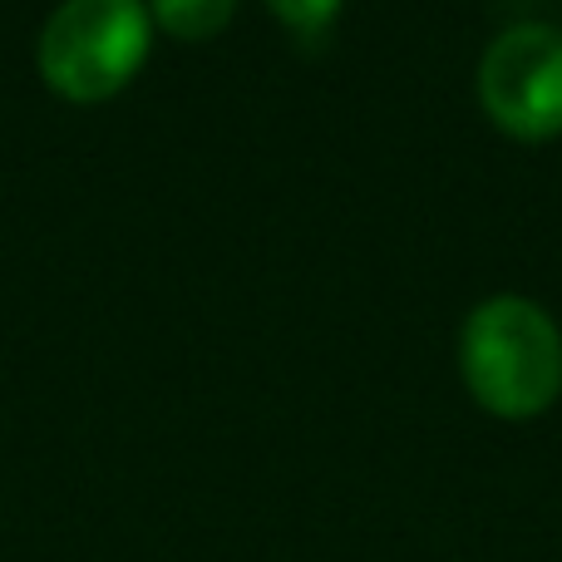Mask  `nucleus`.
Here are the masks:
<instances>
[{"mask_svg":"<svg viewBox=\"0 0 562 562\" xmlns=\"http://www.w3.org/2000/svg\"><path fill=\"white\" fill-rule=\"evenodd\" d=\"M459 370L488 415L533 419L562 395V330L538 301L488 296L464 321Z\"/></svg>","mask_w":562,"mask_h":562,"instance_id":"1","label":"nucleus"},{"mask_svg":"<svg viewBox=\"0 0 562 562\" xmlns=\"http://www.w3.org/2000/svg\"><path fill=\"white\" fill-rule=\"evenodd\" d=\"M148 35L144 0H65L40 35V75L75 104H99L138 75Z\"/></svg>","mask_w":562,"mask_h":562,"instance_id":"2","label":"nucleus"},{"mask_svg":"<svg viewBox=\"0 0 562 562\" xmlns=\"http://www.w3.org/2000/svg\"><path fill=\"white\" fill-rule=\"evenodd\" d=\"M479 104L518 144H548L562 134V30L514 25L479 59Z\"/></svg>","mask_w":562,"mask_h":562,"instance_id":"3","label":"nucleus"},{"mask_svg":"<svg viewBox=\"0 0 562 562\" xmlns=\"http://www.w3.org/2000/svg\"><path fill=\"white\" fill-rule=\"evenodd\" d=\"M237 15V0H154V20L178 40H207L227 30Z\"/></svg>","mask_w":562,"mask_h":562,"instance_id":"4","label":"nucleus"},{"mask_svg":"<svg viewBox=\"0 0 562 562\" xmlns=\"http://www.w3.org/2000/svg\"><path fill=\"white\" fill-rule=\"evenodd\" d=\"M267 5L277 10L281 25L301 30V35H311V30H326L330 20H336L340 0H267Z\"/></svg>","mask_w":562,"mask_h":562,"instance_id":"5","label":"nucleus"}]
</instances>
